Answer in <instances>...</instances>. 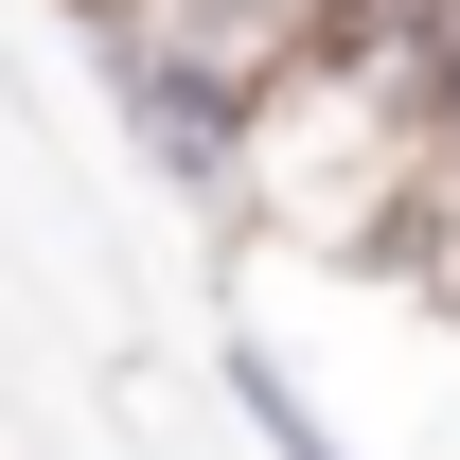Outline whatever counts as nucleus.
Segmentation results:
<instances>
[{
  "label": "nucleus",
  "instance_id": "obj_1",
  "mask_svg": "<svg viewBox=\"0 0 460 460\" xmlns=\"http://www.w3.org/2000/svg\"><path fill=\"white\" fill-rule=\"evenodd\" d=\"M443 177V71L372 54V36H319L248 89V142H230V230L248 248H301V266H390L407 213Z\"/></svg>",
  "mask_w": 460,
  "mask_h": 460
},
{
  "label": "nucleus",
  "instance_id": "obj_2",
  "mask_svg": "<svg viewBox=\"0 0 460 460\" xmlns=\"http://www.w3.org/2000/svg\"><path fill=\"white\" fill-rule=\"evenodd\" d=\"M213 372H230V407H248V443H266V460H354L337 425H319V390H301V372H284L266 337H230Z\"/></svg>",
  "mask_w": 460,
  "mask_h": 460
}]
</instances>
